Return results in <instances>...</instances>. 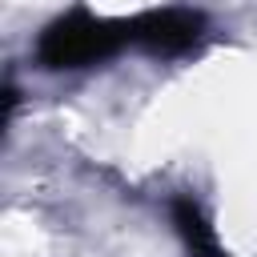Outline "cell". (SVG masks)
<instances>
[{
    "instance_id": "1",
    "label": "cell",
    "mask_w": 257,
    "mask_h": 257,
    "mask_svg": "<svg viewBox=\"0 0 257 257\" xmlns=\"http://www.w3.org/2000/svg\"><path fill=\"white\" fill-rule=\"evenodd\" d=\"M128 44L133 48L141 44V16L108 20V16H92L88 8H72L64 16H56L52 24H44V32L36 40V60L52 72L92 68V64L112 60Z\"/></svg>"
},
{
    "instance_id": "3",
    "label": "cell",
    "mask_w": 257,
    "mask_h": 257,
    "mask_svg": "<svg viewBox=\"0 0 257 257\" xmlns=\"http://www.w3.org/2000/svg\"><path fill=\"white\" fill-rule=\"evenodd\" d=\"M173 225H177L189 257H229V253H221L217 233H213L209 217L201 213V205H197L193 197H177V201H173Z\"/></svg>"
},
{
    "instance_id": "2",
    "label": "cell",
    "mask_w": 257,
    "mask_h": 257,
    "mask_svg": "<svg viewBox=\"0 0 257 257\" xmlns=\"http://www.w3.org/2000/svg\"><path fill=\"white\" fill-rule=\"evenodd\" d=\"M209 32L205 12L197 8H153L141 12V44L153 56H185L193 52Z\"/></svg>"
}]
</instances>
